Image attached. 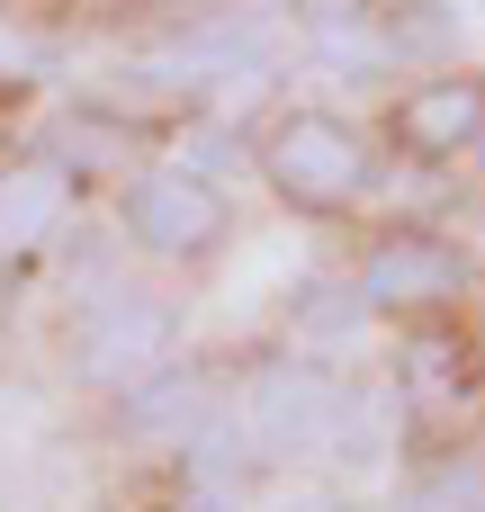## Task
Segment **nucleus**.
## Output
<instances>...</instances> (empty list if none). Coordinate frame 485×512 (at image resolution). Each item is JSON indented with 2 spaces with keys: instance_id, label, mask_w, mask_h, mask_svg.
<instances>
[{
  "instance_id": "39448f33",
  "label": "nucleus",
  "mask_w": 485,
  "mask_h": 512,
  "mask_svg": "<svg viewBox=\"0 0 485 512\" xmlns=\"http://www.w3.org/2000/svg\"><path fill=\"white\" fill-rule=\"evenodd\" d=\"M468 288V261L441 243V234H387V243H369V261H360V297H369V315H432V306H450Z\"/></svg>"
},
{
  "instance_id": "7ed1b4c3",
  "label": "nucleus",
  "mask_w": 485,
  "mask_h": 512,
  "mask_svg": "<svg viewBox=\"0 0 485 512\" xmlns=\"http://www.w3.org/2000/svg\"><path fill=\"white\" fill-rule=\"evenodd\" d=\"M171 342H180L171 306H153V297H135V288H108V297H90V315H81V333H72V369H81L90 387L135 396L144 378L171 369Z\"/></svg>"
},
{
  "instance_id": "f257e3e1",
  "label": "nucleus",
  "mask_w": 485,
  "mask_h": 512,
  "mask_svg": "<svg viewBox=\"0 0 485 512\" xmlns=\"http://www.w3.org/2000/svg\"><path fill=\"white\" fill-rule=\"evenodd\" d=\"M342 414H351V387H342L333 369H315V360H270V369H252V387H243V432H252V450H270V459L333 450V441H342Z\"/></svg>"
},
{
  "instance_id": "0eeeda50",
  "label": "nucleus",
  "mask_w": 485,
  "mask_h": 512,
  "mask_svg": "<svg viewBox=\"0 0 485 512\" xmlns=\"http://www.w3.org/2000/svg\"><path fill=\"white\" fill-rule=\"evenodd\" d=\"M63 225V162H9L0 171V252H36Z\"/></svg>"
},
{
  "instance_id": "9d476101",
  "label": "nucleus",
  "mask_w": 485,
  "mask_h": 512,
  "mask_svg": "<svg viewBox=\"0 0 485 512\" xmlns=\"http://www.w3.org/2000/svg\"><path fill=\"white\" fill-rule=\"evenodd\" d=\"M396 512H485V486H468V477H441V486H423V495H405Z\"/></svg>"
},
{
  "instance_id": "1a4fd4ad",
  "label": "nucleus",
  "mask_w": 485,
  "mask_h": 512,
  "mask_svg": "<svg viewBox=\"0 0 485 512\" xmlns=\"http://www.w3.org/2000/svg\"><path fill=\"white\" fill-rule=\"evenodd\" d=\"M387 45H396V54H441V45H450V18H441L432 0H414V18H405V9L387 18Z\"/></svg>"
},
{
  "instance_id": "20e7f679",
  "label": "nucleus",
  "mask_w": 485,
  "mask_h": 512,
  "mask_svg": "<svg viewBox=\"0 0 485 512\" xmlns=\"http://www.w3.org/2000/svg\"><path fill=\"white\" fill-rule=\"evenodd\" d=\"M126 234L144 252H162V261H189V252H207L225 234V198L189 162H153V171L126 180Z\"/></svg>"
},
{
  "instance_id": "6e6552de",
  "label": "nucleus",
  "mask_w": 485,
  "mask_h": 512,
  "mask_svg": "<svg viewBox=\"0 0 485 512\" xmlns=\"http://www.w3.org/2000/svg\"><path fill=\"white\" fill-rule=\"evenodd\" d=\"M198 414H207V378H198V369H162V378H144V387L126 396V423H135V432H180V441H189Z\"/></svg>"
},
{
  "instance_id": "423d86ee",
  "label": "nucleus",
  "mask_w": 485,
  "mask_h": 512,
  "mask_svg": "<svg viewBox=\"0 0 485 512\" xmlns=\"http://www.w3.org/2000/svg\"><path fill=\"white\" fill-rule=\"evenodd\" d=\"M396 144L414 153V162H450V153H477L485 135V81L468 72H432V81H414L405 99H396Z\"/></svg>"
},
{
  "instance_id": "f03ea898",
  "label": "nucleus",
  "mask_w": 485,
  "mask_h": 512,
  "mask_svg": "<svg viewBox=\"0 0 485 512\" xmlns=\"http://www.w3.org/2000/svg\"><path fill=\"white\" fill-rule=\"evenodd\" d=\"M261 171H270L279 198H297V207H315V216H333V207H351V198L369 189L360 135H351L342 117H324V108L279 117V126L261 135Z\"/></svg>"
},
{
  "instance_id": "f8f14e48",
  "label": "nucleus",
  "mask_w": 485,
  "mask_h": 512,
  "mask_svg": "<svg viewBox=\"0 0 485 512\" xmlns=\"http://www.w3.org/2000/svg\"><path fill=\"white\" fill-rule=\"evenodd\" d=\"M477 171H485V135H477Z\"/></svg>"
},
{
  "instance_id": "9b49d317",
  "label": "nucleus",
  "mask_w": 485,
  "mask_h": 512,
  "mask_svg": "<svg viewBox=\"0 0 485 512\" xmlns=\"http://www.w3.org/2000/svg\"><path fill=\"white\" fill-rule=\"evenodd\" d=\"M180 512H243L234 504V486H207V477H189V504Z\"/></svg>"
}]
</instances>
